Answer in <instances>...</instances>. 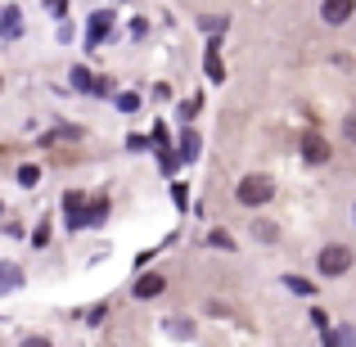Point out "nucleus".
Masks as SVG:
<instances>
[{"label": "nucleus", "instance_id": "1", "mask_svg": "<svg viewBox=\"0 0 356 347\" xmlns=\"http://www.w3.org/2000/svg\"><path fill=\"white\" fill-rule=\"evenodd\" d=\"M275 194V185L266 181V176H243L239 181V190H235V199L243 203V208H261V203Z\"/></svg>", "mask_w": 356, "mask_h": 347}, {"label": "nucleus", "instance_id": "2", "mask_svg": "<svg viewBox=\"0 0 356 347\" xmlns=\"http://www.w3.org/2000/svg\"><path fill=\"white\" fill-rule=\"evenodd\" d=\"M348 266H352V252L343 248V243H334V248L321 252V271H325V275H343Z\"/></svg>", "mask_w": 356, "mask_h": 347}, {"label": "nucleus", "instance_id": "3", "mask_svg": "<svg viewBox=\"0 0 356 347\" xmlns=\"http://www.w3.org/2000/svg\"><path fill=\"white\" fill-rule=\"evenodd\" d=\"M63 208H68V226L72 230H77V226H90V208H86V199H81L77 190L63 194Z\"/></svg>", "mask_w": 356, "mask_h": 347}, {"label": "nucleus", "instance_id": "4", "mask_svg": "<svg viewBox=\"0 0 356 347\" xmlns=\"http://www.w3.org/2000/svg\"><path fill=\"white\" fill-rule=\"evenodd\" d=\"M352 9H356V0H325V5H321V18L339 27V23H348V18H352Z\"/></svg>", "mask_w": 356, "mask_h": 347}, {"label": "nucleus", "instance_id": "5", "mask_svg": "<svg viewBox=\"0 0 356 347\" xmlns=\"http://www.w3.org/2000/svg\"><path fill=\"white\" fill-rule=\"evenodd\" d=\"M302 158L307 163H325V158H330V145H325L321 136H307L302 140Z\"/></svg>", "mask_w": 356, "mask_h": 347}, {"label": "nucleus", "instance_id": "6", "mask_svg": "<svg viewBox=\"0 0 356 347\" xmlns=\"http://www.w3.org/2000/svg\"><path fill=\"white\" fill-rule=\"evenodd\" d=\"M163 289H167V284H163V275H140L131 293H136V298H158Z\"/></svg>", "mask_w": 356, "mask_h": 347}, {"label": "nucleus", "instance_id": "7", "mask_svg": "<svg viewBox=\"0 0 356 347\" xmlns=\"http://www.w3.org/2000/svg\"><path fill=\"white\" fill-rule=\"evenodd\" d=\"M181 158H185V163L199 158V136H194V131H185V136H181Z\"/></svg>", "mask_w": 356, "mask_h": 347}, {"label": "nucleus", "instance_id": "8", "mask_svg": "<svg viewBox=\"0 0 356 347\" xmlns=\"http://www.w3.org/2000/svg\"><path fill=\"white\" fill-rule=\"evenodd\" d=\"M284 284H289V289H293V293H298V298H312V293H316V284H312V280H302V275H289V280H284Z\"/></svg>", "mask_w": 356, "mask_h": 347}, {"label": "nucleus", "instance_id": "9", "mask_svg": "<svg viewBox=\"0 0 356 347\" xmlns=\"http://www.w3.org/2000/svg\"><path fill=\"white\" fill-rule=\"evenodd\" d=\"M14 284H23V271L18 266H0V289H14Z\"/></svg>", "mask_w": 356, "mask_h": 347}, {"label": "nucleus", "instance_id": "10", "mask_svg": "<svg viewBox=\"0 0 356 347\" xmlns=\"http://www.w3.org/2000/svg\"><path fill=\"white\" fill-rule=\"evenodd\" d=\"M208 77H212V81H221V77H226V68H221V54H217V45L208 50Z\"/></svg>", "mask_w": 356, "mask_h": 347}, {"label": "nucleus", "instance_id": "11", "mask_svg": "<svg viewBox=\"0 0 356 347\" xmlns=\"http://www.w3.org/2000/svg\"><path fill=\"white\" fill-rule=\"evenodd\" d=\"M208 243H212V248H221V252H230V248H235V239H230L226 230H212V234H208Z\"/></svg>", "mask_w": 356, "mask_h": 347}, {"label": "nucleus", "instance_id": "12", "mask_svg": "<svg viewBox=\"0 0 356 347\" xmlns=\"http://www.w3.org/2000/svg\"><path fill=\"white\" fill-rule=\"evenodd\" d=\"M252 234H257V239H275V226H270V221H252Z\"/></svg>", "mask_w": 356, "mask_h": 347}, {"label": "nucleus", "instance_id": "13", "mask_svg": "<svg viewBox=\"0 0 356 347\" xmlns=\"http://www.w3.org/2000/svg\"><path fill=\"white\" fill-rule=\"evenodd\" d=\"M90 32H95V41H99V36L108 32V14H95V18H90Z\"/></svg>", "mask_w": 356, "mask_h": 347}, {"label": "nucleus", "instance_id": "14", "mask_svg": "<svg viewBox=\"0 0 356 347\" xmlns=\"http://www.w3.org/2000/svg\"><path fill=\"white\" fill-rule=\"evenodd\" d=\"M118 108H122V113H136L140 99H136V95H122V99H118Z\"/></svg>", "mask_w": 356, "mask_h": 347}, {"label": "nucleus", "instance_id": "15", "mask_svg": "<svg viewBox=\"0 0 356 347\" xmlns=\"http://www.w3.org/2000/svg\"><path fill=\"white\" fill-rule=\"evenodd\" d=\"M18 181H23V185H36V181H41V172H36V167H23V172H18Z\"/></svg>", "mask_w": 356, "mask_h": 347}, {"label": "nucleus", "instance_id": "16", "mask_svg": "<svg viewBox=\"0 0 356 347\" xmlns=\"http://www.w3.org/2000/svg\"><path fill=\"white\" fill-rule=\"evenodd\" d=\"M0 32H9V36H14V32H18V14H9V18H0Z\"/></svg>", "mask_w": 356, "mask_h": 347}, {"label": "nucleus", "instance_id": "17", "mask_svg": "<svg viewBox=\"0 0 356 347\" xmlns=\"http://www.w3.org/2000/svg\"><path fill=\"white\" fill-rule=\"evenodd\" d=\"M72 86H81V90H86V86H90V77H86V68H72Z\"/></svg>", "mask_w": 356, "mask_h": 347}, {"label": "nucleus", "instance_id": "18", "mask_svg": "<svg viewBox=\"0 0 356 347\" xmlns=\"http://www.w3.org/2000/svg\"><path fill=\"white\" fill-rule=\"evenodd\" d=\"M343 136H348L352 145H356V113H348V122H343Z\"/></svg>", "mask_w": 356, "mask_h": 347}]
</instances>
